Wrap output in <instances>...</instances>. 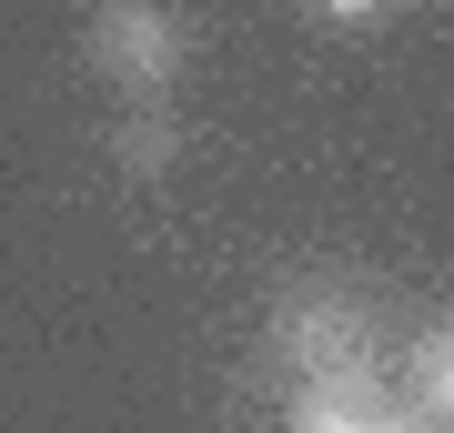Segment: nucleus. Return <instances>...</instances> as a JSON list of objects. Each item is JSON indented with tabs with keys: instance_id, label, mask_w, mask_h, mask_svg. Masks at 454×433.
Segmentation results:
<instances>
[{
	"instance_id": "nucleus-1",
	"label": "nucleus",
	"mask_w": 454,
	"mask_h": 433,
	"mask_svg": "<svg viewBox=\"0 0 454 433\" xmlns=\"http://www.w3.org/2000/svg\"><path fill=\"white\" fill-rule=\"evenodd\" d=\"M262 353H273L293 383L354 373V363H373V303H364V292H343V282H303V292H283V303H273Z\"/></svg>"
},
{
	"instance_id": "nucleus-2",
	"label": "nucleus",
	"mask_w": 454,
	"mask_h": 433,
	"mask_svg": "<svg viewBox=\"0 0 454 433\" xmlns=\"http://www.w3.org/2000/svg\"><path fill=\"white\" fill-rule=\"evenodd\" d=\"M82 50H91V71L112 81V91H131V101H162L172 81L192 71V31H182L162 0H101Z\"/></svg>"
},
{
	"instance_id": "nucleus-3",
	"label": "nucleus",
	"mask_w": 454,
	"mask_h": 433,
	"mask_svg": "<svg viewBox=\"0 0 454 433\" xmlns=\"http://www.w3.org/2000/svg\"><path fill=\"white\" fill-rule=\"evenodd\" d=\"M293 433H414V414L394 403V383L373 363H354L324 383H293Z\"/></svg>"
},
{
	"instance_id": "nucleus-4",
	"label": "nucleus",
	"mask_w": 454,
	"mask_h": 433,
	"mask_svg": "<svg viewBox=\"0 0 454 433\" xmlns=\"http://www.w3.org/2000/svg\"><path fill=\"white\" fill-rule=\"evenodd\" d=\"M182 151H192V142H182V121H172V112H131V121L112 131V161H121L131 182H162V172H182Z\"/></svg>"
},
{
	"instance_id": "nucleus-5",
	"label": "nucleus",
	"mask_w": 454,
	"mask_h": 433,
	"mask_svg": "<svg viewBox=\"0 0 454 433\" xmlns=\"http://www.w3.org/2000/svg\"><path fill=\"white\" fill-rule=\"evenodd\" d=\"M414 414L454 423V313L424 322V343H414Z\"/></svg>"
},
{
	"instance_id": "nucleus-6",
	"label": "nucleus",
	"mask_w": 454,
	"mask_h": 433,
	"mask_svg": "<svg viewBox=\"0 0 454 433\" xmlns=\"http://www.w3.org/2000/svg\"><path fill=\"white\" fill-rule=\"evenodd\" d=\"M324 11H333V20H373L384 0H324Z\"/></svg>"
},
{
	"instance_id": "nucleus-7",
	"label": "nucleus",
	"mask_w": 454,
	"mask_h": 433,
	"mask_svg": "<svg viewBox=\"0 0 454 433\" xmlns=\"http://www.w3.org/2000/svg\"><path fill=\"white\" fill-rule=\"evenodd\" d=\"M414 433H454V423H434V414H414Z\"/></svg>"
}]
</instances>
